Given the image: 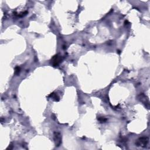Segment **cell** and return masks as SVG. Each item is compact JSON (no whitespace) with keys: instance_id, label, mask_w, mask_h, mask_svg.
<instances>
[{"instance_id":"cell-1","label":"cell","mask_w":150,"mask_h":150,"mask_svg":"<svg viewBox=\"0 0 150 150\" xmlns=\"http://www.w3.org/2000/svg\"><path fill=\"white\" fill-rule=\"evenodd\" d=\"M148 141V138L142 137V138H139V141H138V143H137V144L139 145V146L144 147L147 144ZM139 145H138V146H139Z\"/></svg>"}]
</instances>
